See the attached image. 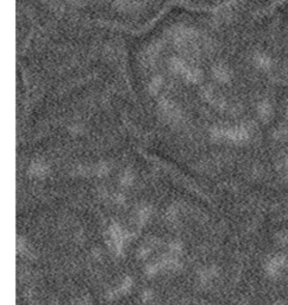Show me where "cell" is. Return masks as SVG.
Instances as JSON below:
<instances>
[{
    "mask_svg": "<svg viewBox=\"0 0 288 305\" xmlns=\"http://www.w3.org/2000/svg\"><path fill=\"white\" fill-rule=\"evenodd\" d=\"M260 113L263 116H269L270 115V106L268 105V104H263L260 107Z\"/></svg>",
    "mask_w": 288,
    "mask_h": 305,
    "instance_id": "6da1fadb",
    "label": "cell"
},
{
    "mask_svg": "<svg viewBox=\"0 0 288 305\" xmlns=\"http://www.w3.org/2000/svg\"><path fill=\"white\" fill-rule=\"evenodd\" d=\"M257 62L260 63L261 67H268L270 65L269 59H268V57H266V56H261L260 59L257 60Z\"/></svg>",
    "mask_w": 288,
    "mask_h": 305,
    "instance_id": "7a4b0ae2",
    "label": "cell"
}]
</instances>
